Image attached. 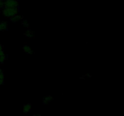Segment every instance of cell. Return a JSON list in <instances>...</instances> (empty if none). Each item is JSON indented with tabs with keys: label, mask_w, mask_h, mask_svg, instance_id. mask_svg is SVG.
I'll return each mask as SVG.
<instances>
[{
	"label": "cell",
	"mask_w": 124,
	"mask_h": 116,
	"mask_svg": "<svg viewBox=\"0 0 124 116\" xmlns=\"http://www.w3.org/2000/svg\"><path fill=\"white\" fill-rule=\"evenodd\" d=\"M4 0H0V9H3L4 7Z\"/></svg>",
	"instance_id": "7c38bea8"
},
{
	"label": "cell",
	"mask_w": 124,
	"mask_h": 116,
	"mask_svg": "<svg viewBox=\"0 0 124 116\" xmlns=\"http://www.w3.org/2000/svg\"><path fill=\"white\" fill-rule=\"evenodd\" d=\"M22 19V17L19 14H16V15L12 16L10 18V21L13 22H16L19 21Z\"/></svg>",
	"instance_id": "277c9868"
},
{
	"label": "cell",
	"mask_w": 124,
	"mask_h": 116,
	"mask_svg": "<svg viewBox=\"0 0 124 116\" xmlns=\"http://www.w3.org/2000/svg\"><path fill=\"white\" fill-rule=\"evenodd\" d=\"M6 59V54H5L4 50L0 51V63H1V64L4 63Z\"/></svg>",
	"instance_id": "5b68a950"
},
{
	"label": "cell",
	"mask_w": 124,
	"mask_h": 116,
	"mask_svg": "<svg viewBox=\"0 0 124 116\" xmlns=\"http://www.w3.org/2000/svg\"><path fill=\"white\" fill-rule=\"evenodd\" d=\"M24 35L28 37H32L33 36V32L31 30H27L24 33Z\"/></svg>",
	"instance_id": "30bf717a"
},
{
	"label": "cell",
	"mask_w": 124,
	"mask_h": 116,
	"mask_svg": "<svg viewBox=\"0 0 124 116\" xmlns=\"http://www.w3.org/2000/svg\"><path fill=\"white\" fill-rule=\"evenodd\" d=\"M4 82V74L2 70L0 68V85H2Z\"/></svg>",
	"instance_id": "ba28073f"
},
{
	"label": "cell",
	"mask_w": 124,
	"mask_h": 116,
	"mask_svg": "<svg viewBox=\"0 0 124 116\" xmlns=\"http://www.w3.org/2000/svg\"><path fill=\"white\" fill-rule=\"evenodd\" d=\"M31 109V105L29 103L26 104L24 106V109H23V111H24V113H27L29 112V111Z\"/></svg>",
	"instance_id": "9c48e42d"
},
{
	"label": "cell",
	"mask_w": 124,
	"mask_h": 116,
	"mask_svg": "<svg viewBox=\"0 0 124 116\" xmlns=\"http://www.w3.org/2000/svg\"><path fill=\"white\" fill-rule=\"evenodd\" d=\"M3 45H2V44H1V43H0V51H2V50H3Z\"/></svg>",
	"instance_id": "4fadbf2b"
},
{
	"label": "cell",
	"mask_w": 124,
	"mask_h": 116,
	"mask_svg": "<svg viewBox=\"0 0 124 116\" xmlns=\"http://www.w3.org/2000/svg\"><path fill=\"white\" fill-rule=\"evenodd\" d=\"M22 25H23L24 27H29V23H28L27 21L24 19V20H23V21H22Z\"/></svg>",
	"instance_id": "8fae6325"
},
{
	"label": "cell",
	"mask_w": 124,
	"mask_h": 116,
	"mask_svg": "<svg viewBox=\"0 0 124 116\" xmlns=\"http://www.w3.org/2000/svg\"><path fill=\"white\" fill-rule=\"evenodd\" d=\"M7 30V25L6 22H2L0 23V31H4Z\"/></svg>",
	"instance_id": "52a82bcc"
},
{
	"label": "cell",
	"mask_w": 124,
	"mask_h": 116,
	"mask_svg": "<svg viewBox=\"0 0 124 116\" xmlns=\"http://www.w3.org/2000/svg\"><path fill=\"white\" fill-rule=\"evenodd\" d=\"M23 50L24 53H25L26 54H32L33 53V51L31 50V48L29 46L27 45L23 46Z\"/></svg>",
	"instance_id": "3957f363"
},
{
	"label": "cell",
	"mask_w": 124,
	"mask_h": 116,
	"mask_svg": "<svg viewBox=\"0 0 124 116\" xmlns=\"http://www.w3.org/2000/svg\"><path fill=\"white\" fill-rule=\"evenodd\" d=\"M53 100V97L51 95H47L46 97L43 99V103L44 104H48L52 102Z\"/></svg>",
	"instance_id": "8992f818"
},
{
	"label": "cell",
	"mask_w": 124,
	"mask_h": 116,
	"mask_svg": "<svg viewBox=\"0 0 124 116\" xmlns=\"http://www.w3.org/2000/svg\"><path fill=\"white\" fill-rule=\"evenodd\" d=\"M18 4L17 0H6L4 8H18Z\"/></svg>",
	"instance_id": "7a4b0ae2"
},
{
	"label": "cell",
	"mask_w": 124,
	"mask_h": 116,
	"mask_svg": "<svg viewBox=\"0 0 124 116\" xmlns=\"http://www.w3.org/2000/svg\"><path fill=\"white\" fill-rule=\"evenodd\" d=\"M18 12H19L18 8H4L2 10L3 15L4 16L9 17V18L18 14Z\"/></svg>",
	"instance_id": "6da1fadb"
}]
</instances>
